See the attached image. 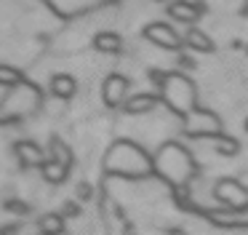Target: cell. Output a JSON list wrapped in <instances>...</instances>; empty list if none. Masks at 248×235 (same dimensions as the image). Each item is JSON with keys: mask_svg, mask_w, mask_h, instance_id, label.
Wrapping results in <instances>:
<instances>
[{"mask_svg": "<svg viewBox=\"0 0 248 235\" xmlns=\"http://www.w3.org/2000/svg\"><path fill=\"white\" fill-rule=\"evenodd\" d=\"M150 78H152V83L157 85V94H160L163 104H168L171 112L187 118L189 112L198 107V91H195V83L187 78V75L150 69Z\"/></svg>", "mask_w": 248, "mask_h": 235, "instance_id": "cell-1", "label": "cell"}, {"mask_svg": "<svg viewBox=\"0 0 248 235\" xmlns=\"http://www.w3.org/2000/svg\"><path fill=\"white\" fill-rule=\"evenodd\" d=\"M155 171L173 187V190H184L187 182L195 176V160L182 144L166 142L155 155Z\"/></svg>", "mask_w": 248, "mask_h": 235, "instance_id": "cell-2", "label": "cell"}, {"mask_svg": "<svg viewBox=\"0 0 248 235\" xmlns=\"http://www.w3.org/2000/svg\"><path fill=\"white\" fill-rule=\"evenodd\" d=\"M104 168L109 174H120V176H147L155 171V160L141 147H136L134 142L120 139V142L112 144V150L104 158Z\"/></svg>", "mask_w": 248, "mask_h": 235, "instance_id": "cell-3", "label": "cell"}, {"mask_svg": "<svg viewBox=\"0 0 248 235\" xmlns=\"http://www.w3.org/2000/svg\"><path fill=\"white\" fill-rule=\"evenodd\" d=\"M40 88L32 83H19L16 88H11L8 99L0 104V123H11L19 120V118L30 115L40 107Z\"/></svg>", "mask_w": 248, "mask_h": 235, "instance_id": "cell-4", "label": "cell"}, {"mask_svg": "<svg viewBox=\"0 0 248 235\" xmlns=\"http://www.w3.org/2000/svg\"><path fill=\"white\" fill-rule=\"evenodd\" d=\"M184 136L189 139H208V136H221L224 128H221V118L211 110H203V107H195L187 118H184V126H182Z\"/></svg>", "mask_w": 248, "mask_h": 235, "instance_id": "cell-5", "label": "cell"}, {"mask_svg": "<svg viewBox=\"0 0 248 235\" xmlns=\"http://www.w3.org/2000/svg\"><path fill=\"white\" fill-rule=\"evenodd\" d=\"M141 35L150 43H155V46L166 48V51H179L184 46V40L176 35V30L171 24H166V21H152V24H147L141 30Z\"/></svg>", "mask_w": 248, "mask_h": 235, "instance_id": "cell-6", "label": "cell"}, {"mask_svg": "<svg viewBox=\"0 0 248 235\" xmlns=\"http://www.w3.org/2000/svg\"><path fill=\"white\" fill-rule=\"evenodd\" d=\"M214 195L227 208H246L248 206V190L237 179H219L214 185Z\"/></svg>", "mask_w": 248, "mask_h": 235, "instance_id": "cell-7", "label": "cell"}, {"mask_svg": "<svg viewBox=\"0 0 248 235\" xmlns=\"http://www.w3.org/2000/svg\"><path fill=\"white\" fill-rule=\"evenodd\" d=\"M102 99L107 107H120L128 99V80L123 75H109L102 85Z\"/></svg>", "mask_w": 248, "mask_h": 235, "instance_id": "cell-8", "label": "cell"}, {"mask_svg": "<svg viewBox=\"0 0 248 235\" xmlns=\"http://www.w3.org/2000/svg\"><path fill=\"white\" fill-rule=\"evenodd\" d=\"M168 14H171V19L182 21V24H195L205 14V3H198V0H173L168 5Z\"/></svg>", "mask_w": 248, "mask_h": 235, "instance_id": "cell-9", "label": "cell"}, {"mask_svg": "<svg viewBox=\"0 0 248 235\" xmlns=\"http://www.w3.org/2000/svg\"><path fill=\"white\" fill-rule=\"evenodd\" d=\"M14 152H16L22 168H43V163H46L43 150H40L35 142H27V139L14 144Z\"/></svg>", "mask_w": 248, "mask_h": 235, "instance_id": "cell-10", "label": "cell"}, {"mask_svg": "<svg viewBox=\"0 0 248 235\" xmlns=\"http://www.w3.org/2000/svg\"><path fill=\"white\" fill-rule=\"evenodd\" d=\"M208 219L221 227H248V206L246 208H227V211H208Z\"/></svg>", "mask_w": 248, "mask_h": 235, "instance_id": "cell-11", "label": "cell"}, {"mask_svg": "<svg viewBox=\"0 0 248 235\" xmlns=\"http://www.w3.org/2000/svg\"><path fill=\"white\" fill-rule=\"evenodd\" d=\"M160 94H136V96H128L123 104V110L128 112V115H144V112L155 110L157 104H160Z\"/></svg>", "mask_w": 248, "mask_h": 235, "instance_id": "cell-12", "label": "cell"}, {"mask_svg": "<svg viewBox=\"0 0 248 235\" xmlns=\"http://www.w3.org/2000/svg\"><path fill=\"white\" fill-rule=\"evenodd\" d=\"M48 85H51V94L59 96V99H72V96H75V91H78L75 78H72V75H64V72L54 75Z\"/></svg>", "mask_w": 248, "mask_h": 235, "instance_id": "cell-13", "label": "cell"}, {"mask_svg": "<svg viewBox=\"0 0 248 235\" xmlns=\"http://www.w3.org/2000/svg\"><path fill=\"white\" fill-rule=\"evenodd\" d=\"M184 43H187L189 48H192V51H200V53H214V40H211L208 35H205V32H200V30H189L187 35H184Z\"/></svg>", "mask_w": 248, "mask_h": 235, "instance_id": "cell-14", "label": "cell"}, {"mask_svg": "<svg viewBox=\"0 0 248 235\" xmlns=\"http://www.w3.org/2000/svg\"><path fill=\"white\" fill-rule=\"evenodd\" d=\"M48 158L59 160L62 166H67V168H70V166H72V150L67 147L59 136H51V142H48Z\"/></svg>", "mask_w": 248, "mask_h": 235, "instance_id": "cell-15", "label": "cell"}, {"mask_svg": "<svg viewBox=\"0 0 248 235\" xmlns=\"http://www.w3.org/2000/svg\"><path fill=\"white\" fill-rule=\"evenodd\" d=\"M38 230L40 235H62L64 233V219H62V214H43L38 222Z\"/></svg>", "mask_w": 248, "mask_h": 235, "instance_id": "cell-16", "label": "cell"}, {"mask_svg": "<svg viewBox=\"0 0 248 235\" xmlns=\"http://www.w3.org/2000/svg\"><path fill=\"white\" fill-rule=\"evenodd\" d=\"M40 171H43V179H46V182H51V185H59V182L67 179V171H70V168H67V166H62L59 160L48 158Z\"/></svg>", "mask_w": 248, "mask_h": 235, "instance_id": "cell-17", "label": "cell"}, {"mask_svg": "<svg viewBox=\"0 0 248 235\" xmlns=\"http://www.w3.org/2000/svg\"><path fill=\"white\" fill-rule=\"evenodd\" d=\"M93 48L102 53H120V35H115V32H99L93 37Z\"/></svg>", "mask_w": 248, "mask_h": 235, "instance_id": "cell-18", "label": "cell"}, {"mask_svg": "<svg viewBox=\"0 0 248 235\" xmlns=\"http://www.w3.org/2000/svg\"><path fill=\"white\" fill-rule=\"evenodd\" d=\"M0 83L8 85V88H16L19 83H24V78H22L19 69L8 67V64H0Z\"/></svg>", "mask_w": 248, "mask_h": 235, "instance_id": "cell-19", "label": "cell"}, {"mask_svg": "<svg viewBox=\"0 0 248 235\" xmlns=\"http://www.w3.org/2000/svg\"><path fill=\"white\" fill-rule=\"evenodd\" d=\"M237 150H240V144H237V139H232V136H216V152H221V155H235Z\"/></svg>", "mask_w": 248, "mask_h": 235, "instance_id": "cell-20", "label": "cell"}, {"mask_svg": "<svg viewBox=\"0 0 248 235\" xmlns=\"http://www.w3.org/2000/svg\"><path fill=\"white\" fill-rule=\"evenodd\" d=\"M6 211L24 217V214H30V206H27V203H22V201H6Z\"/></svg>", "mask_w": 248, "mask_h": 235, "instance_id": "cell-21", "label": "cell"}, {"mask_svg": "<svg viewBox=\"0 0 248 235\" xmlns=\"http://www.w3.org/2000/svg\"><path fill=\"white\" fill-rule=\"evenodd\" d=\"M91 187L86 185V182H80V185H78V201H88V198H91Z\"/></svg>", "mask_w": 248, "mask_h": 235, "instance_id": "cell-22", "label": "cell"}, {"mask_svg": "<svg viewBox=\"0 0 248 235\" xmlns=\"http://www.w3.org/2000/svg\"><path fill=\"white\" fill-rule=\"evenodd\" d=\"M78 214H80V206H78V203H64V217H78Z\"/></svg>", "mask_w": 248, "mask_h": 235, "instance_id": "cell-23", "label": "cell"}, {"mask_svg": "<svg viewBox=\"0 0 248 235\" xmlns=\"http://www.w3.org/2000/svg\"><path fill=\"white\" fill-rule=\"evenodd\" d=\"M179 67H184V69H192L195 67V62L189 56H179Z\"/></svg>", "mask_w": 248, "mask_h": 235, "instance_id": "cell-24", "label": "cell"}, {"mask_svg": "<svg viewBox=\"0 0 248 235\" xmlns=\"http://www.w3.org/2000/svg\"><path fill=\"white\" fill-rule=\"evenodd\" d=\"M8 94H11V88H8V85H3V83H0V104H3V101L8 99Z\"/></svg>", "mask_w": 248, "mask_h": 235, "instance_id": "cell-25", "label": "cell"}, {"mask_svg": "<svg viewBox=\"0 0 248 235\" xmlns=\"http://www.w3.org/2000/svg\"><path fill=\"white\" fill-rule=\"evenodd\" d=\"M16 224H8V227H3V230H0V235H14V233H16Z\"/></svg>", "mask_w": 248, "mask_h": 235, "instance_id": "cell-26", "label": "cell"}, {"mask_svg": "<svg viewBox=\"0 0 248 235\" xmlns=\"http://www.w3.org/2000/svg\"><path fill=\"white\" fill-rule=\"evenodd\" d=\"M168 235H187V233H184V230H176V227H173V230H168Z\"/></svg>", "mask_w": 248, "mask_h": 235, "instance_id": "cell-27", "label": "cell"}, {"mask_svg": "<svg viewBox=\"0 0 248 235\" xmlns=\"http://www.w3.org/2000/svg\"><path fill=\"white\" fill-rule=\"evenodd\" d=\"M243 16H248V0H246V5H243Z\"/></svg>", "mask_w": 248, "mask_h": 235, "instance_id": "cell-28", "label": "cell"}, {"mask_svg": "<svg viewBox=\"0 0 248 235\" xmlns=\"http://www.w3.org/2000/svg\"><path fill=\"white\" fill-rule=\"evenodd\" d=\"M246 131H248V120H246Z\"/></svg>", "mask_w": 248, "mask_h": 235, "instance_id": "cell-29", "label": "cell"}, {"mask_svg": "<svg viewBox=\"0 0 248 235\" xmlns=\"http://www.w3.org/2000/svg\"><path fill=\"white\" fill-rule=\"evenodd\" d=\"M155 3H163V0H155Z\"/></svg>", "mask_w": 248, "mask_h": 235, "instance_id": "cell-30", "label": "cell"}, {"mask_svg": "<svg viewBox=\"0 0 248 235\" xmlns=\"http://www.w3.org/2000/svg\"><path fill=\"white\" fill-rule=\"evenodd\" d=\"M246 53H248V46H246Z\"/></svg>", "mask_w": 248, "mask_h": 235, "instance_id": "cell-31", "label": "cell"}]
</instances>
